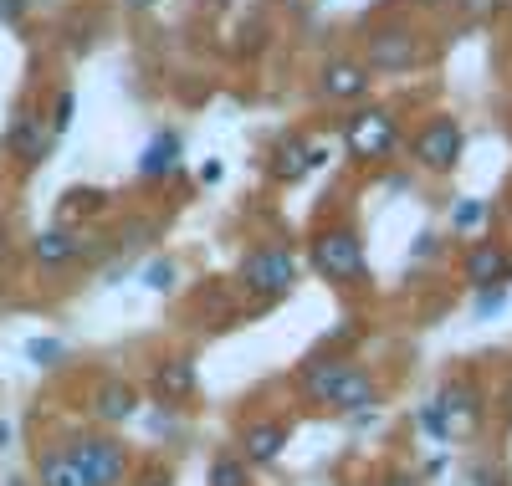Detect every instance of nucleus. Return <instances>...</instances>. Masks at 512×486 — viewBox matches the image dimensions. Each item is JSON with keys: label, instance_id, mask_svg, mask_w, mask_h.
<instances>
[{"label": "nucleus", "instance_id": "nucleus-1", "mask_svg": "<svg viewBox=\"0 0 512 486\" xmlns=\"http://www.w3.org/2000/svg\"><path fill=\"white\" fill-rule=\"evenodd\" d=\"M297 282V256L287 246H256L241 261V287L256 297H287Z\"/></svg>", "mask_w": 512, "mask_h": 486}, {"label": "nucleus", "instance_id": "nucleus-2", "mask_svg": "<svg viewBox=\"0 0 512 486\" xmlns=\"http://www.w3.org/2000/svg\"><path fill=\"white\" fill-rule=\"evenodd\" d=\"M67 456H72V466L88 476L93 486H113V481H123V471H128L123 446H118V440H108V435H77L72 446H67Z\"/></svg>", "mask_w": 512, "mask_h": 486}, {"label": "nucleus", "instance_id": "nucleus-3", "mask_svg": "<svg viewBox=\"0 0 512 486\" xmlns=\"http://www.w3.org/2000/svg\"><path fill=\"white\" fill-rule=\"evenodd\" d=\"M313 267L328 277V282H354L364 277V246L354 231H323L313 241Z\"/></svg>", "mask_w": 512, "mask_h": 486}, {"label": "nucleus", "instance_id": "nucleus-4", "mask_svg": "<svg viewBox=\"0 0 512 486\" xmlns=\"http://www.w3.org/2000/svg\"><path fill=\"white\" fill-rule=\"evenodd\" d=\"M420 62V36L410 26H384L369 31V72H410Z\"/></svg>", "mask_w": 512, "mask_h": 486}, {"label": "nucleus", "instance_id": "nucleus-5", "mask_svg": "<svg viewBox=\"0 0 512 486\" xmlns=\"http://www.w3.org/2000/svg\"><path fill=\"white\" fill-rule=\"evenodd\" d=\"M344 139H349V149H354L359 159H384V154L395 149L400 128H395V118L384 113V108H369V113H354V118L344 123Z\"/></svg>", "mask_w": 512, "mask_h": 486}, {"label": "nucleus", "instance_id": "nucleus-6", "mask_svg": "<svg viewBox=\"0 0 512 486\" xmlns=\"http://www.w3.org/2000/svg\"><path fill=\"white\" fill-rule=\"evenodd\" d=\"M456 154H461V123H456V118H436V123L420 128L415 159H420L425 169H451Z\"/></svg>", "mask_w": 512, "mask_h": 486}, {"label": "nucleus", "instance_id": "nucleus-7", "mask_svg": "<svg viewBox=\"0 0 512 486\" xmlns=\"http://www.w3.org/2000/svg\"><path fill=\"white\" fill-rule=\"evenodd\" d=\"M323 405H328V410H338V415H354V410L374 405V384H369V374L349 364V369H344V379H338V384L323 394Z\"/></svg>", "mask_w": 512, "mask_h": 486}, {"label": "nucleus", "instance_id": "nucleus-8", "mask_svg": "<svg viewBox=\"0 0 512 486\" xmlns=\"http://www.w3.org/2000/svg\"><path fill=\"white\" fill-rule=\"evenodd\" d=\"M82 251H88V241L72 236V231H41L31 241V256L41 261V267H67V261H77Z\"/></svg>", "mask_w": 512, "mask_h": 486}, {"label": "nucleus", "instance_id": "nucleus-9", "mask_svg": "<svg viewBox=\"0 0 512 486\" xmlns=\"http://www.w3.org/2000/svg\"><path fill=\"white\" fill-rule=\"evenodd\" d=\"M323 93L328 98H364L369 93V67L364 62H328L323 67Z\"/></svg>", "mask_w": 512, "mask_h": 486}, {"label": "nucleus", "instance_id": "nucleus-10", "mask_svg": "<svg viewBox=\"0 0 512 486\" xmlns=\"http://www.w3.org/2000/svg\"><path fill=\"white\" fill-rule=\"evenodd\" d=\"M241 446H246V461H277L282 456V446H287V425H277V420H267V425H251L246 435H241Z\"/></svg>", "mask_w": 512, "mask_h": 486}, {"label": "nucleus", "instance_id": "nucleus-11", "mask_svg": "<svg viewBox=\"0 0 512 486\" xmlns=\"http://www.w3.org/2000/svg\"><path fill=\"white\" fill-rule=\"evenodd\" d=\"M512 272V256L502 251V246H477L472 256H466V277H472L477 287H492V282H502Z\"/></svg>", "mask_w": 512, "mask_h": 486}, {"label": "nucleus", "instance_id": "nucleus-12", "mask_svg": "<svg viewBox=\"0 0 512 486\" xmlns=\"http://www.w3.org/2000/svg\"><path fill=\"white\" fill-rule=\"evenodd\" d=\"M11 149L21 154V164H36L41 154H47V128H41L36 113H21V118L11 123Z\"/></svg>", "mask_w": 512, "mask_h": 486}, {"label": "nucleus", "instance_id": "nucleus-13", "mask_svg": "<svg viewBox=\"0 0 512 486\" xmlns=\"http://www.w3.org/2000/svg\"><path fill=\"white\" fill-rule=\"evenodd\" d=\"M36 481H41V486H93L88 476H82V471L72 466V456H67V451H47V456H41Z\"/></svg>", "mask_w": 512, "mask_h": 486}, {"label": "nucleus", "instance_id": "nucleus-14", "mask_svg": "<svg viewBox=\"0 0 512 486\" xmlns=\"http://www.w3.org/2000/svg\"><path fill=\"white\" fill-rule=\"evenodd\" d=\"M93 410H98V420H128V415L139 410V394L128 389V384H103Z\"/></svg>", "mask_w": 512, "mask_h": 486}, {"label": "nucleus", "instance_id": "nucleus-15", "mask_svg": "<svg viewBox=\"0 0 512 486\" xmlns=\"http://www.w3.org/2000/svg\"><path fill=\"white\" fill-rule=\"evenodd\" d=\"M154 389L164 394V400H185V394L195 389V364L190 359H175V364H164L154 374Z\"/></svg>", "mask_w": 512, "mask_h": 486}, {"label": "nucleus", "instance_id": "nucleus-16", "mask_svg": "<svg viewBox=\"0 0 512 486\" xmlns=\"http://www.w3.org/2000/svg\"><path fill=\"white\" fill-rule=\"evenodd\" d=\"M175 159H180V139H175V134H164V139H154V144L144 149L139 174H144V180H154V174H175Z\"/></svg>", "mask_w": 512, "mask_h": 486}, {"label": "nucleus", "instance_id": "nucleus-17", "mask_svg": "<svg viewBox=\"0 0 512 486\" xmlns=\"http://www.w3.org/2000/svg\"><path fill=\"white\" fill-rule=\"evenodd\" d=\"M344 369H349V359H328V364H313L308 374H303V389L313 394V400H323V394L344 379Z\"/></svg>", "mask_w": 512, "mask_h": 486}, {"label": "nucleus", "instance_id": "nucleus-18", "mask_svg": "<svg viewBox=\"0 0 512 486\" xmlns=\"http://www.w3.org/2000/svg\"><path fill=\"white\" fill-rule=\"evenodd\" d=\"M210 486H246V461H216Z\"/></svg>", "mask_w": 512, "mask_h": 486}, {"label": "nucleus", "instance_id": "nucleus-19", "mask_svg": "<svg viewBox=\"0 0 512 486\" xmlns=\"http://www.w3.org/2000/svg\"><path fill=\"white\" fill-rule=\"evenodd\" d=\"M26 353L41 364V369H52L57 359H62V343H52V338H36V343H26Z\"/></svg>", "mask_w": 512, "mask_h": 486}, {"label": "nucleus", "instance_id": "nucleus-20", "mask_svg": "<svg viewBox=\"0 0 512 486\" xmlns=\"http://www.w3.org/2000/svg\"><path fill=\"white\" fill-rule=\"evenodd\" d=\"M144 282H149L154 292H164V287H175V267H169V261H154V267L144 272Z\"/></svg>", "mask_w": 512, "mask_h": 486}, {"label": "nucleus", "instance_id": "nucleus-21", "mask_svg": "<svg viewBox=\"0 0 512 486\" xmlns=\"http://www.w3.org/2000/svg\"><path fill=\"white\" fill-rule=\"evenodd\" d=\"M72 108H77V98H72V93H57V108H52V134H62V128L72 123Z\"/></svg>", "mask_w": 512, "mask_h": 486}, {"label": "nucleus", "instance_id": "nucleus-22", "mask_svg": "<svg viewBox=\"0 0 512 486\" xmlns=\"http://www.w3.org/2000/svg\"><path fill=\"white\" fill-rule=\"evenodd\" d=\"M482 215H487V205H482V200H466V205L456 210V226L466 231V226H477V220H482Z\"/></svg>", "mask_w": 512, "mask_h": 486}, {"label": "nucleus", "instance_id": "nucleus-23", "mask_svg": "<svg viewBox=\"0 0 512 486\" xmlns=\"http://www.w3.org/2000/svg\"><path fill=\"white\" fill-rule=\"evenodd\" d=\"M497 6H502V0H461V11H466V16H472V21H482V16H492Z\"/></svg>", "mask_w": 512, "mask_h": 486}, {"label": "nucleus", "instance_id": "nucleus-24", "mask_svg": "<svg viewBox=\"0 0 512 486\" xmlns=\"http://www.w3.org/2000/svg\"><path fill=\"white\" fill-rule=\"evenodd\" d=\"M21 6H26V0H0V16L16 21V16H21Z\"/></svg>", "mask_w": 512, "mask_h": 486}, {"label": "nucleus", "instance_id": "nucleus-25", "mask_svg": "<svg viewBox=\"0 0 512 486\" xmlns=\"http://www.w3.org/2000/svg\"><path fill=\"white\" fill-rule=\"evenodd\" d=\"M415 6H425V11H441V6H456V0H415Z\"/></svg>", "mask_w": 512, "mask_h": 486}, {"label": "nucleus", "instance_id": "nucleus-26", "mask_svg": "<svg viewBox=\"0 0 512 486\" xmlns=\"http://www.w3.org/2000/svg\"><path fill=\"white\" fill-rule=\"evenodd\" d=\"M6 440H11V425H6V420H0V451H6Z\"/></svg>", "mask_w": 512, "mask_h": 486}, {"label": "nucleus", "instance_id": "nucleus-27", "mask_svg": "<svg viewBox=\"0 0 512 486\" xmlns=\"http://www.w3.org/2000/svg\"><path fill=\"white\" fill-rule=\"evenodd\" d=\"M128 6H134V11H149V6H154V0H128Z\"/></svg>", "mask_w": 512, "mask_h": 486}, {"label": "nucleus", "instance_id": "nucleus-28", "mask_svg": "<svg viewBox=\"0 0 512 486\" xmlns=\"http://www.w3.org/2000/svg\"><path fill=\"white\" fill-rule=\"evenodd\" d=\"M502 410H507V415H512V389H507V405H502Z\"/></svg>", "mask_w": 512, "mask_h": 486}]
</instances>
